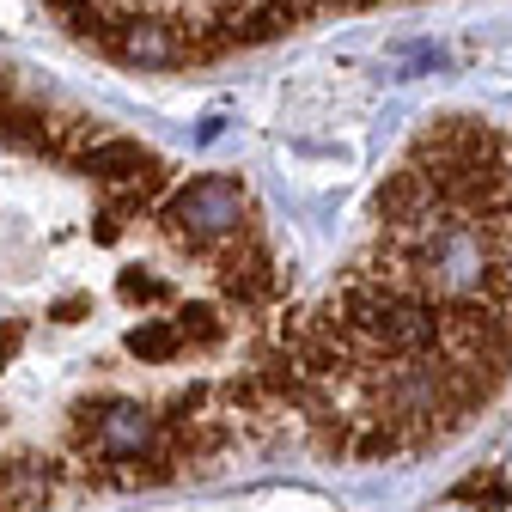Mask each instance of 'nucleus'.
Returning <instances> with one entry per match:
<instances>
[{
  "label": "nucleus",
  "instance_id": "f257e3e1",
  "mask_svg": "<svg viewBox=\"0 0 512 512\" xmlns=\"http://www.w3.org/2000/svg\"><path fill=\"white\" fill-rule=\"evenodd\" d=\"M299 317L238 171L0 61V512L299 458Z\"/></svg>",
  "mask_w": 512,
  "mask_h": 512
},
{
  "label": "nucleus",
  "instance_id": "f03ea898",
  "mask_svg": "<svg viewBox=\"0 0 512 512\" xmlns=\"http://www.w3.org/2000/svg\"><path fill=\"white\" fill-rule=\"evenodd\" d=\"M512 378V147L433 122L378 226L299 317V458L378 464L452 439Z\"/></svg>",
  "mask_w": 512,
  "mask_h": 512
}]
</instances>
